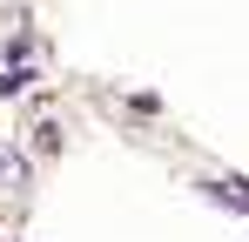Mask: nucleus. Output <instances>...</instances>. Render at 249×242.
Listing matches in <instances>:
<instances>
[{
  "mask_svg": "<svg viewBox=\"0 0 249 242\" xmlns=\"http://www.w3.org/2000/svg\"><path fill=\"white\" fill-rule=\"evenodd\" d=\"M196 189H202L209 202H229V208H243V215H249V182H243V175H202Z\"/></svg>",
  "mask_w": 249,
  "mask_h": 242,
  "instance_id": "f257e3e1",
  "label": "nucleus"
},
{
  "mask_svg": "<svg viewBox=\"0 0 249 242\" xmlns=\"http://www.w3.org/2000/svg\"><path fill=\"white\" fill-rule=\"evenodd\" d=\"M27 87H34V68H7V74H0V101H7V94H27Z\"/></svg>",
  "mask_w": 249,
  "mask_h": 242,
  "instance_id": "f03ea898",
  "label": "nucleus"
}]
</instances>
